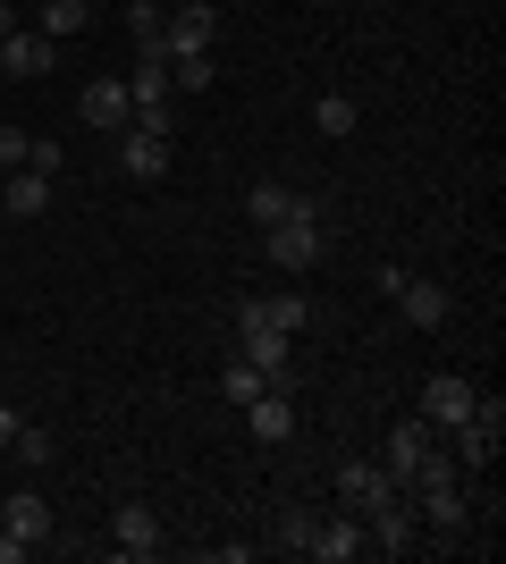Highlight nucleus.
<instances>
[{
    "label": "nucleus",
    "instance_id": "obj_21",
    "mask_svg": "<svg viewBox=\"0 0 506 564\" xmlns=\"http://www.w3.org/2000/svg\"><path fill=\"white\" fill-rule=\"evenodd\" d=\"M448 455H456V471H489V464H498V438L473 430V422H456V447H448Z\"/></svg>",
    "mask_w": 506,
    "mask_h": 564
},
{
    "label": "nucleus",
    "instance_id": "obj_10",
    "mask_svg": "<svg viewBox=\"0 0 506 564\" xmlns=\"http://www.w3.org/2000/svg\"><path fill=\"white\" fill-rule=\"evenodd\" d=\"M380 497H406V489H397L380 464H363V455H355V464H337V506H346V514H372Z\"/></svg>",
    "mask_w": 506,
    "mask_h": 564
},
{
    "label": "nucleus",
    "instance_id": "obj_19",
    "mask_svg": "<svg viewBox=\"0 0 506 564\" xmlns=\"http://www.w3.org/2000/svg\"><path fill=\"white\" fill-rule=\"evenodd\" d=\"M0 212L43 219L51 212V177H43V169H9V177H0Z\"/></svg>",
    "mask_w": 506,
    "mask_h": 564
},
{
    "label": "nucleus",
    "instance_id": "obj_9",
    "mask_svg": "<svg viewBox=\"0 0 506 564\" xmlns=\"http://www.w3.org/2000/svg\"><path fill=\"white\" fill-rule=\"evenodd\" d=\"M473 397H482V388H473V379H456V371H439L431 388H422V422H431L439 438H448V430H456L464 413H473Z\"/></svg>",
    "mask_w": 506,
    "mask_h": 564
},
{
    "label": "nucleus",
    "instance_id": "obj_8",
    "mask_svg": "<svg viewBox=\"0 0 506 564\" xmlns=\"http://www.w3.org/2000/svg\"><path fill=\"white\" fill-rule=\"evenodd\" d=\"M169 161H177V152H169V135H152V127H127L119 135V169L136 177V186H161Z\"/></svg>",
    "mask_w": 506,
    "mask_h": 564
},
{
    "label": "nucleus",
    "instance_id": "obj_32",
    "mask_svg": "<svg viewBox=\"0 0 506 564\" xmlns=\"http://www.w3.org/2000/svg\"><path fill=\"white\" fill-rule=\"evenodd\" d=\"M9 25H18V9H9V0H0V43H9Z\"/></svg>",
    "mask_w": 506,
    "mask_h": 564
},
{
    "label": "nucleus",
    "instance_id": "obj_7",
    "mask_svg": "<svg viewBox=\"0 0 506 564\" xmlns=\"http://www.w3.org/2000/svg\"><path fill=\"white\" fill-rule=\"evenodd\" d=\"M237 321H245V329H279V337H295L304 321H313V304H304L295 286H279V295H245Z\"/></svg>",
    "mask_w": 506,
    "mask_h": 564
},
{
    "label": "nucleus",
    "instance_id": "obj_17",
    "mask_svg": "<svg viewBox=\"0 0 506 564\" xmlns=\"http://www.w3.org/2000/svg\"><path fill=\"white\" fill-rule=\"evenodd\" d=\"M169 94H177L169 59H161V51H144V59H136V76H127V101H136V118H144V110H169Z\"/></svg>",
    "mask_w": 506,
    "mask_h": 564
},
{
    "label": "nucleus",
    "instance_id": "obj_20",
    "mask_svg": "<svg viewBox=\"0 0 506 564\" xmlns=\"http://www.w3.org/2000/svg\"><path fill=\"white\" fill-rule=\"evenodd\" d=\"M85 25H94V0H43V25H34V34L68 43V34H85Z\"/></svg>",
    "mask_w": 506,
    "mask_h": 564
},
{
    "label": "nucleus",
    "instance_id": "obj_18",
    "mask_svg": "<svg viewBox=\"0 0 506 564\" xmlns=\"http://www.w3.org/2000/svg\"><path fill=\"white\" fill-rule=\"evenodd\" d=\"M237 354L270 379V388H288V337H279V329H245V321H237Z\"/></svg>",
    "mask_w": 506,
    "mask_h": 564
},
{
    "label": "nucleus",
    "instance_id": "obj_3",
    "mask_svg": "<svg viewBox=\"0 0 506 564\" xmlns=\"http://www.w3.org/2000/svg\"><path fill=\"white\" fill-rule=\"evenodd\" d=\"M413 522H422L431 540H464V522H473V497H464V480H439V489H413Z\"/></svg>",
    "mask_w": 506,
    "mask_h": 564
},
{
    "label": "nucleus",
    "instance_id": "obj_1",
    "mask_svg": "<svg viewBox=\"0 0 506 564\" xmlns=\"http://www.w3.org/2000/svg\"><path fill=\"white\" fill-rule=\"evenodd\" d=\"M262 261L270 270H321V261H330V212H321L313 194H295L288 219L262 228Z\"/></svg>",
    "mask_w": 506,
    "mask_h": 564
},
{
    "label": "nucleus",
    "instance_id": "obj_6",
    "mask_svg": "<svg viewBox=\"0 0 506 564\" xmlns=\"http://www.w3.org/2000/svg\"><path fill=\"white\" fill-rule=\"evenodd\" d=\"M363 531H372V547H380V556H406V547H422V522H413V497H380V506L363 514Z\"/></svg>",
    "mask_w": 506,
    "mask_h": 564
},
{
    "label": "nucleus",
    "instance_id": "obj_25",
    "mask_svg": "<svg viewBox=\"0 0 506 564\" xmlns=\"http://www.w3.org/2000/svg\"><path fill=\"white\" fill-rule=\"evenodd\" d=\"M288 203H295L288 186H254V194H245V212H254V228H270V219H288Z\"/></svg>",
    "mask_w": 506,
    "mask_h": 564
},
{
    "label": "nucleus",
    "instance_id": "obj_2",
    "mask_svg": "<svg viewBox=\"0 0 506 564\" xmlns=\"http://www.w3.org/2000/svg\"><path fill=\"white\" fill-rule=\"evenodd\" d=\"M212 34H219V9L212 0H186L161 25V59H212Z\"/></svg>",
    "mask_w": 506,
    "mask_h": 564
},
{
    "label": "nucleus",
    "instance_id": "obj_24",
    "mask_svg": "<svg viewBox=\"0 0 506 564\" xmlns=\"http://www.w3.org/2000/svg\"><path fill=\"white\" fill-rule=\"evenodd\" d=\"M313 127H321V135H355V94H321L313 101Z\"/></svg>",
    "mask_w": 506,
    "mask_h": 564
},
{
    "label": "nucleus",
    "instance_id": "obj_14",
    "mask_svg": "<svg viewBox=\"0 0 506 564\" xmlns=\"http://www.w3.org/2000/svg\"><path fill=\"white\" fill-rule=\"evenodd\" d=\"M431 438H439V430L422 422V413L388 430V447H380V471H388V480H397V489H406V480H413V464H422V447H431Z\"/></svg>",
    "mask_w": 506,
    "mask_h": 564
},
{
    "label": "nucleus",
    "instance_id": "obj_30",
    "mask_svg": "<svg viewBox=\"0 0 506 564\" xmlns=\"http://www.w3.org/2000/svg\"><path fill=\"white\" fill-rule=\"evenodd\" d=\"M18 422H25V413H18V404H0V455H9V447H18Z\"/></svg>",
    "mask_w": 506,
    "mask_h": 564
},
{
    "label": "nucleus",
    "instance_id": "obj_31",
    "mask_svg": "<svg viewBox=\"0 0 506 564\" xmlns=\"http://www.w3.org/2000/svg\"><path fill=\"white\" fill-rule=\"evenodd\" d=\"M18 556H25V547H18V540H9V531H0V564H18Z\"/></svg>",
    "mask_w": 506,
    "mask_h": 564
},
{
    "label": "nucleus",
    "instance_id": "obj_29",
    "mask_svg": "<svg viewBox=\"0 0 506 564\" xmlns=\"http://www.w3.org/2000/svg\"><path fill=\"white\" fill-rule=\"evenodd\" d=\"M25 143H34V135H18V127H0V177H9V169H25Z\"/></svg>",
    "mask_w": 506,
    "mask_h": 564
},
{
    "label": "nucleus",
    "instance_id": "obj_12",
    "mask_svg": "<svg viewBox=\"0 0 506 564\" xmlns=\"http://www.w3.org/2000/svg\"><path fill=\"white\" fill-rule=\"evenodd\" d=\"M363 547H372L363 514H330V522H313V547H304V556H321V564H355Z\"/></svg>",
    "mask_w": 506,
    "mask_h": 564
},
{
    "label": "nucleus",
    "instance_id": "obj_28",
    "mask_svg": "<svg viewBox=\"0 0 506 564\" xmlns=\"http://www.w3.org/2000/svg\"><path fill=\"white\" fill-rule=\"evenodd\" d=\"M25 169H43V177H60V143H51V135H34V143H25Z\"/></svg>",
    "mask_w": 506,
    "mask_h": 564
},
{
    "label": "nucleus",
    "instance_id": "obj_27",
    "mask_svg": "<svg viewBox=\"0 0 506 564\" xmlns=\"http://www.w3.org/2000/svg\"><path fill=\"white\" fill-rule=\"evenodd\" d=\"M51 455H60V438L43 422H18V464H51Z\"/></svg>",
    "mask_w": 506,
    "mask_h": 564
},
{
    "label": "nucleus",
    "instance_id": "obj_4",
    "mask_svg": "<svg viewBox=\"0 0 506 564\" xmlns=\"http://www.w3.org/2000/svg\"><path fill=\"white\" fill-rule=\"evenodd\" d=\"M76 118H85L94 135H127V127H136V101H127V76H94V85H85V101H76Z\"/></svg>",
    "mask_w": 506,
    "mask_h": 564
},
{
    "label": "nucleus",
    "instance_id": "obj_22",
    "mask_svg": "<svg viewBox=\"0 0 506 564\" xmlns=\"http://www.w3.org/2000/svg\"><path fill=\"white\" fill-rule=\"evenodd\" d=\"M161 25H169L161 0H127V34H136V51H161Z\"/></svg>",
    "mask_w": 506,
    "mask_h": 564
},
{
    "label": "nucleus",
    "instance_id": "obj_11",
    "mask_svg": "<svg viewBox=\"0 0 506 564\" xmlns=\"http://www.w3.org/2000/svg\"><path fill=\"white\" fill-rule=\"evenodd\" d=\"M60 68V43L34 34V25H9V43H0V76H51Z\"/></svg>",
    "mask_w": 506,
    "mask_h": 564
},
{
    "label": "nucleus",
    "instance_id": "obj_23",
    "mask_svg": "<svg viewBox=\"0 0 506 564\" xmlns=\"http://www.w3.org/2000/svg\"><path fill=\"white\" fill-rule=\"evenodd\" d=\"M262 388H270V379L254 371L245 354H237V362H228V371H219V397H228V404H254V397H262Z\"/></svg>",
    "mask_w": 506,
    "mask_h": 564
},
{
    "label": "nucleus",
    "instance_id": "obj_26",
    "mask_svg": "<svg viewBox=\"0 0 506 564\" xmlns=\"http://www.w3.org/2000/svg\"><path fill=\"white\" fill-rule=\"evenodd\" d=\"M313 522H321V514L288 506V514H279V547H288V556H304V547H313Z\"/></svg>",
    "mask_w": 506,
    "mask_h": 564
},
{
    "label": "nucleus",
    "instance_id": "obj_5",
    "mask_svg": "<svg viewBox=\"0 0 506 564\" xmlns=\"http://www.w3.org/2000/svg\"><path fill=\"white\" fill-rule=\"evenodd\" d=\"M388 304H397V312H406V321H413V329L431 337V329H448V312H456V295H448V286H439V279H413V270H406Z\"/></svg>",
    "mask_w": 506,
    "mask_h": 564
},
{
    "label": "nucleus",
    "instance_id": "obj_15",
    "mask_svg": "<svg viewBox=\"0 0 506 564\" xmlns=\"http://www.w3.org/2000/svg\"><path fill=\"white\" fill-rule=\"evenodd\" d=\"M245 430H254L262 447H288V438H295V404H288V388H262V397L245 404Z\"/></svg>",
    "mask_w": 506,
    "mask_h": 564
},
{
    "label": "nucleus",
    "instance_id": "obj_16",
    "mask_svg": "<svg viewBox=\"0 0 506 564\" xmlns=\"http://www.w3.org/2000/svg\"><path fill=\"white\" fill-rule=\"evenodd\" d=\"M0 531H9V540L18 547H43L51 540V506L34 489H18V497H0Z\"/></svg>",
    "mask_w": 506,
    "mask_h": 564
},
{
    "label": "nucleus",
    "instance_id": "obj_13",
    "mask_svg": "<svg viewBox=\"0 0 506 564\" xmlns=\"http://www.w3.org/2000/svg\"><path fill=\"white\" fill-rule=\"evenodd\" d=\"M110 540H119V556H161V514H152L144 497H127L119 514H110Z\"/></svg>",
    "mask_w": 506,
    "mask_h": 564
}]
</instances>
